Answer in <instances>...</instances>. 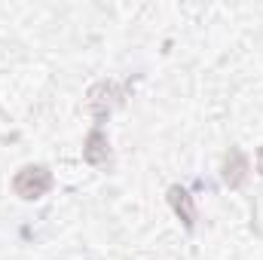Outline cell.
Segmentation results:
<instances>
[{
  "label": "cell",
  "instance_id": "cell-1",
  "mask_svg": "<svg viewBox=\"0 0 263 260\" xmlns=\"http://www.w3.org/2000/svg\"><path fill=\"white\" fill-rule=\"evenodd\" d=\"M49 187H52V172L46 165H25L12 178V190L22 199H40L43 193H49Z\"/></svg>",
  "mask_w": 263,
  "mask_h": 260
},
{
  "label": "cell",
  "instance_id": "cell-2",
  "mask_svg": "<svg viewBox=\"0 0 263 260\" xmlns=\"http://www.w3.org/2000/svg\"><path fill=\"white\" fill-rule=\"evenodd\" d=\"M83 159L89 165H95V169H107L110 165V144H107V135L98 126L89 132V138L83 144Z\"/></svg>",
  "mask_w": 263,
  "mask_h": 260
},
{
  "label": "cell",
  "instance_id": "cell-3",
  "mask_svg": "<svg viewBox=\"0 0 263 260\" xmlns=\"http://www.w3.org/2000/svg\"><path fill=\"white\" fill-rule=\"evenodd\" d=\"M220 175H223V184L227 187H242L245 184V178H248V159H245V153L242 150H230L227 156H223V165H220Z\"/></svg>",
  "mask_w": 263,
  "mask_h": 260
},
{
  "label": "cell",
  "instance_id": "cell-4",
  "mask_svg": "<svg viewBox=\"0 0 263 260\" xmlns=\"http://www.w3.org/2000/svg\"><path fill=\"white\" fill-rule=\"evenodd\" d=\"M168 205H172L175 214L184 220V227L193 230V224H196V205H193V196L187 193L184 187H172V190H168Z\"/></svg>",
  "mask_w": 263,
  "mask_h": 260
},
{
  "label": "cell",
  "instance_id": "cell-5",
  "mask_svg": "<svg viewBox=\"0 0 263 260\" xmlns=\"http://www.w3.org/2000/svg\"><path fill=\"white\" fill-rule=\"evenodd\" d=\"M254 162H257V172L263 175V147L257 150V156H254Z\"/></svg>",
  "mask_w": 263,
  "mask_h": 260
}]
</instances>
